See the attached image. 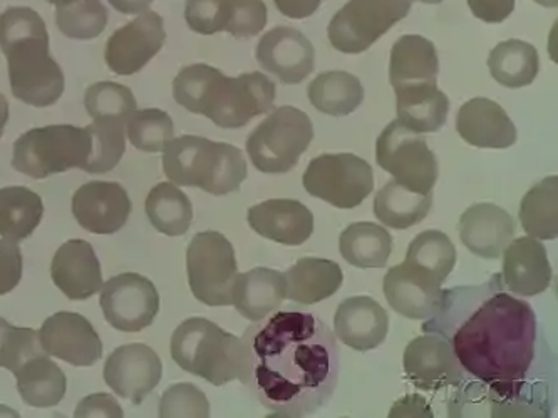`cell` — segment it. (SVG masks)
I'll list each match as a JSON object with an SVG mask.
<instances>
[{"mask_svg":"<svg viewBox=\"0 0 558 418\" xmlns=\"http://www.w3.org/2000/svg\"><path fill=\"white\" fill-rule=\"evenodd\" d=\"M163 171L177 186L204 189L215 196L239 192L248 174L239 148L199 136L171 139L163 149Z\"/></svg>","mask_w":558,"mask_h":418,"instance_id":"obj_5","label":"cell"},{"mask_svg":"<svg viewBox=\"0 0 558 418\" xmlns=\"http://www.w3.org/2000/svg\"><path fill=\"white\" fill-rule=\"evenodd\" d=\"M153 0H109V4L113 5L121 14H142L148 11Z\"/></svg>","mask_w":558,"mask_h":418,"instance_id":"obj_51","label":"cell"},{"mask_svg":"<svg viewBox=\"0 0 558 418\" xmlns=\"http://www.w3.org/2000/svg\"><path fill=\"white\" fill-rule=\"evenodd\" d=\"M0 49L9 65L14 98L34 108L56 104L64 93V74L49 54L46 22L29 8L0 14Z\"/></svg>","mask_w":558,"mask_h":418,"instance_id":"obj_4","label":"cell"},{"mask_svg":"<svg viewBox=\"0 0 558 418\" xmlns=\"http://www.w3.org/2000/svg\"><path fill=\"white\" fill-rule=\"evenodd\" d=\"M399 123L414 133L429 134L441 130L450 112V99L438 83L416 84L396 89Z\"/></svg>","mask_w":558,"mask_h":418,"instance_id":"obj_28","label":"cell"},{"mask_svg":"<svg viewBox=\"0 0 558 418\" xmlns=\"http://www.w3.org/2000/svg\"><path fill=\"white\" fill-rule=\"evenodd\" d=\"M276 84L262 73L227 77L208 64L183 67L173 81V98L193 114H202L223 130L247 126L267 114L276 101Z\"/></svg>","mask_w":558,"mask_h":418,"instance_id":"obj_3","label":"cell"},{"mask_svg":"<svg viewBox=\"0 0 558 418\" xmlns=\"http://www.w3.org/2000/svg\"><path fill=\"white\" fill-rule=\"evenodd\" d=\"M342 258L352 267L385 268L392 253V236L374 223H352L339 238Z\"/></svg>","mask_w":558,"mask_h":418,"instance_id":"obj_35","label":"cell"},{"mask_svg":"<svg viewBox=\"0 0 558 418\" xmlns=\"http://www.w3.org/2000/svg\"><path fill=\"white\" fill-rule=\"evenodd\" d=\"M126 134L140 151L161 152L173 139V120L161 109H135L128 115Z\"/></svg>","mask_w":558,"mask_h":418,"instance_id":"obj_42","label":"cell"},{"mask_svg":"<svg viewBox=\"0 0 558 418\" xmlns=\"http://www.w3.org/2000/svg\"><path fill=\"white\" fill-rule=\"evenodd\" d=\"M109 14L101 0H73L56 12V24L65 37L92 40L108 26Z\"/></svg>","mask_w":558,"mask_h":418,"instance_id":"obj_39","label":"cell"},{"mask_svg":"<svg viewBox=\"0 0 558 418\" xmlns=\"http://www.w3.org/2000/svg\"><path fill=\"white\" fill-rule=\"evenodd\" d=\"M87 114L93 120L126 121L128 115L138 108L130 87L117 83L93 84L84 98Z\"/></svg>","mask_w":558,"mask_h":418,"instance_id":"obj_43","label":"cell"},{"mask_svg":"<svg viewBox=\"0 0 558 418\" xmlns=\"http://www.w3.org/2000/svg\"><path fill=\"white\" fill-rule=\"evenodd\" d=\"M102 373L117 395L140 405L161 382L163 364L148 345L131 343L109 355Z\"/></svg>","mask_w":558,"mask_h":418,"instance_id":"obj_16","label":"cell"},{"mask_svg":"<svg viewBox=\"0 0 558 418\" xmlns=\"http://www.w3.org/2000/svg\"><path fill=\"white\" fill-rule=\"evenodd\" d=\"M267 24V5L264 0H230V19L226 33L235 39H251Z\"/></svg>","mask_w":558,"mask_h":418,"instance_id":"obj_46","label":"cell"},{"mask_svg":"<svg viewBox=\"0 0 558 418\" xmlns=\"http://www.w3.org/2000/svg\"><path fill=\"white\" fill-rule=\"evenodd\" d=\"M247 221L255 233L280 245H304L314 233V214L295 199H269L252 206Z\"/></svg>","mask_w":558,"mask_h":418,"instance_id":"obj_24","label":"cell"},{"mask_svg":"<svg viewBox=\"0 0 558 418\" xmlns=\"http://www.w3.org/2000/svg\"><path fill=\"white\" fill-rule=\"evenodd\" d=\"M438 52L432 40L413 34L396 40L389 62V81L395 90L416 84L438 83Z\"/></svg>","mask_w":558,"mask_h":418,"instance_id":"obj_29","label":"cell"},{"mask_svg":"<svg viewBox=\"0 0 558 418\" xmlns=\"http://www.w3.org/2000/svg\"><path fill=\"white\" fill-rule=\"evenodd\" d=\"M22 278V253L11 239L0 242V296L8 295Z\"/></svg>","mask_w":558,"mask_h":418,"instance_id":"obj_47","label":"cell"},{"mask_svg":"<svg viewBox=\"0 0 558 418\" xmlns=\"http://www.w3.org/2000/svg\"><path fill=\"white\" fill-rule=\"evenodd\" d=\"M14 376L22 401L31 407H54L64 398L68 390L64 371L49 358V354L31 358Z\"/></svg>","mask_w":558,"mask_h":418,"instance_id":"obj_31","label":"cell"},{"mask_svg":"<svg viewBox=\"0 0 558 418\" xmlns=\"http://www.w3.org/2000/svg\"><path fill=\"white\" fill-rule=\"evenodd\" d=\"M240 382L267 410L305 417L327 407L341 371L338 336L317 315L277 311L243 333Z\"/></svg>","mask_w":558,"mask_h":418,"instance_id":"obj_2","label":"cell"},{"mask_svg":"<svg viewBox=\"0 0 558 418\" xmlns=\"http://www.w3.org/2000/svg\"><path fill=\"white\" fill-rule=\"evenodd\" d=\"M102 314L120 332L136 333L148 329L160 311V295L151 280L136 273H123L102 285Z\"/></svg>","mask_w":558,"mask_h":418,"instance_id":"obj_13","label":"cell"},{"mask_svg":"<svg viewBox=\"0 0 558 418\" xmlns=\"http://www.w3.org/2000/svg\"><path fill=\"white\" fill-rule=\"evenodd\" d=\"M457 131L468 145L482 149H508L517 143V127L498 102L475 98L458 111Z\"/></svg>","mask_w":558,"mask_h":418,"instance_id":"obj_26","label":"cell"},{"mask_svg":"<svg viewBox=\"0 0 558 418\" xmlns=\"http://www.w3.org/2000/svg\"><path fill=\"white\" fill-rule=\"evenodd\" d=\"M286 299V276L270 268H255L239 274L233 285L232 305L251 321L276 314Z\"/></svg>","mask_w":558,"mask_h":418,"instance_id":"obj_27","label":"cell"},{"mask_svg":"<svg viewBox=\"0 0 558 418\" xmlns=\"http://www.w3.org/2000/svg\"><path fill=\"white\" fill-rule=\"evenodd\" d=\"M92 151L93 137L87 127H36L15 142L12 167L34 180H46L74 168L84 171Z\"/></svg>","mask_w":558,"mask_h":418,"instance_id":"obj_7","label":"cell"},{"mask_svg":"<svg viewBox=\"0 0 558 418\" xmlns=\"http://www.w3.org/2000/svg\"><path fill=\"white\" fill-rule=\"evenodd\" d=\"M126 121L96 120L87 126L93 137L92 158L84 171L92 174H105L114 170L126 151Z\"/></svg>","mask_w":558,"mask_h":418,"instance_id":"obj_41","label":"cell"},{"mask_svg":"<svg viewBox=\"0 0 558 418\" xmlns=\"http://www.w3.org/2000/svg\"><path fill=\"white\" fill-rule=\"evenodd\" d=\"M515 231V220L494 202L473 205L460 218L461 242L473 255L485 260L500 258Z\"/></svg>","mask_w":558,"mask_h":418,"instance_id":"obj_23","label":"cell"},{"mask_svg":"<svg viewBox=\"0 0 558 418\" xmlns=\"http://www.w3.org/2000/svg\"><path fill=\"white\" fill-rule=\"evenodd\" d=\"M457 260V248L450 236L438 230L423 231L411 242L407 253V261L432 271L441 282L450 276Z\"/></svg>","mask_w":558,"mask_h":418,"instance_id":"obj_40","label":"cell"},{"mask_svg":"<svg viewBox=\"0 0 558 418\" xmlns=\"http://www.w3.org/2000/svg\"><path fill=\"white\" fill-rule=\"evenodd\" d=\"M158 415L161 418L170 417H210V404L198 386L193 383H177L168 386L161 397Z\"/></svg>","mask_w":558,"mask_h":418,"instance_id":"obj_44","label":"cell"},{"mask_svg":"<svg viewBox=\"0 0 558 418\" xmlns=\"http://www.w3.org/2000/svg\"><path fill=\"white\" fill-rule=\"evenodd\" d=\"M501 257V280L513 295L537 296L550 286L554 271L548 261L547 248L541 239L532 236L511 239Z\"/></svg>","mask_w":558,"mask_h":418,"instance_id":"obj_21","label":"cell"},{"mask_svg":"<svg viewBox=\"0 0 558 418\" xmlns=\"http://www.w3.org/2000/svg\"><path fill=\"white\" fill-rule=\"evenodd\" d=\"M9 329H11V323L0 317V348H2V343H4L5 333H8Z\"/></svg>","mask_w":558,"mask_h":418,"instance_id":"obj_53","label":"cell"},{"mask_svg":"<svg viewBox=\"0 0 558 418\" xmlns=\"http://www.w3.org/2000/svg\"><path fill=\"white\" fill-rule=\"evenodd\" d=\"M441 285L435 273L404 260V263L389 268L383 292L396 314L411 320H428L438 311Z\"/></svg>","mask_w":558,"mask_h":418,"instance_id":"obj_17","label":"cell"},{"mask_svg":"<svg viewBox=\"0 0 558 418\" xmlns=\"http://www.w3.org/2000/svg\"><path fill=\"white\" fill-rule=\"evenodd\" d=\"M73 214L89 233L113 235L130 218V196L121 184L92 181L74 193Z\"/></svg>","mask_w":558,"mask_h":418,"instance_id":"obj_20","label":"cell"},{"mask_svg":"<svg viewBox=\"0 0 558 418\" xmlns=\"http://www.w3.org/2000/svg\"><path fill=\"white\" fill-rule=\"evenodd\" d=\"M171 358L192 376L215 386L240 380L243 343L207 318H189L171 336Z\"/></svg>","mask_w":558,"mask_h":418,"instance_id":"obj_6","label":"cell"},{"mask_svg":"<svg viewBox=\"0 0 558 418\" xmlns=\"http://www.w3.org/2000/svg\"><path fill=\"white\" fill-rule=\"evenodd\" d=\"M404 373L416 389L426 392L466 382V371L461 367L453 346L436 333H426L410 342L404 352Z\"/></svg>","mask_w":558,"mask_h":418,"instance_id":"obj_15","label":"cell"},{"mask_svg":"<svg viewBox=\"0 0 558 418\" xmlns=\"http://www.w3.org/2000/svg\"><path fill=\"white\" fill-rule=\"evenodd\" d=\"M388 332V314L371 296L345 298L333 315V335L355 352L374 351Z\"/></svg>","mask_w":558,"mask_h":418,"instance_id":"obj_22","label":"cell"},{"mask_svg":"<svg viewBox=\"0 0 558 418\" xmlns=\"http://www.w3.org/2000/svg\"><path fill=\"white\" fill-rule=\"evenodd\" d=\"M420 2H423V4H441L442 0H420Z\"/></svg>","mask_w":558,"mask_h":418,"instance_id":"obj_56","label":"cell"},{"mask_svg":"<svg viewBox=\"0 0 558 418\" xmlns=\"http://www.w3.org/2000/svg\"><path fill=\"white\" fill-rule=\"evenodd\" d=\"M43 198L26 186L0 189V236L11 242L29 238L43 220Z\"/></svg>","mask_w":558,"mask_h":418,"instance_id":"obj_36","label":"cell"},{"mask_svg":"<svg viewBox=\"0 0 558 418\" xmlns=\"http://www.w3.org/2000/svg\"><path fill=\"white\" fill-rule=\"evenodd\" d=\"M376 161L411 192L429 195L438 181V159L420 133L392 121L376 143Z\"/></svg>","mask_w":558,"mask_h":418,"instance_id":"obj_11","label":"cell"},{"mask_svg":"<svg viewBox=\"0 0 558 418\" xmlns=\"http://www.w3.org/2000/svg\"><path fill=\"white\" fill-rule=\"evenodd\" d=\"M286 298L299 305L319 304L336 295L344 282L341 267L323 258H302L283 273Z\"/></svg>","mask_w":558,"mask_h":418,"instance_id":"obj_30","label":"cell"},{"mask_svg":"<svg viewBox=\"0 0 558 418\" xmlns=\"http://www.w3.org/2000/svg\"><path fill=\"white\" fill-rule=\"evenodd\" d=\"M186 273L198 302L208 307L232 305L239 267L232 243L221 233L205 231L193 236L186 249Z\"/></svg>","mask_w":558,"mask_h":418,"instance_id":"obj_9","label":"cell"},{"mask_svg":"<svg viewBox=\"0 0 558 418\" xmlns=\"http://www.w3.org/2000/svg\"><path fill=\"white\" fill-rule=\"evenodd\" d=\"M542 8L555 9L558 5V0H535Z\"/></svg>","mask_w":558,"mask_h":418,"instance_id":"obj_54","label":"cell"},{"mask_svg":"<svg viewBox=\"0 0 558 418\" xmlns=\"http://www.w3.org/2000/svg\"><path fill=\"white\" fill-rule=\"evenodd\" d=\"M374 214L386 226L408 230L428 217L433 208V193L420 195L392 180L377 192Z\"/></svg>","mask_w":558,"mask_h":418,"instance_id":"obj_32","label":"cell"},{"mask_svg":"<svg viewBox=\"0 0 558 418\" xmlns=\"http://www.w3.org/2000/svg\"><path fill=\"white\" fill-rule=\"evenodd\" d=\"M257 61L280 83L301 84L314 71L316 51L301 30L277 26L258 42Z\"/></svg>","mask_w":558,"mask_h":418,"instance_id":"obj_19","label":"cell"},{"mask_svg":"<svg viewBox=\"0 0 558 418\" xmlns=\"http://www.w3.org/2000/svg\"><path fill=\"white\" fill-rule=\"evenodd\" d=\"M49 4L58 5V8H61V5L70 4V2H73V0H48Z\"/></svg>","mask_w":558,"mask_h":418,"instance_id":"obj_55","label":"cell"},{"mask_svg":"<svg viewBox=\"0 0 558 418\" xmlns=\"http://www.w3.org/2000/svg\"><path fill=\"white\" fill-rule=\"evenodd\" d=\"M312 139L311 118L294 106H282L252 131L247 152L260 173L286 174L298 167Z\"/></svg>","mask_w":558,"mask_h":418,"instance_id":"obj_8","label":"cell"},{"mask_svg":"<svg viewBox=\"0 0 558 418\" xmlns=\"http://www.w3.org/2000/svg\"><path fill=\"white\" fill-rule=\"evenodd\" d=\"M468 5L486 24H500L515 11V0H468Z\"/></svg>","mask_w":558,"mask_h":418,"instance_id":"obj_49","label":"cell"},{"mask_svg":"<svg viewBox=\"0 0 558 418\" xmlns=\"http://www.w3.org/2000/svg\"><path fill=\"white\" fill-rule=\"evenodd\" d=\"M54 285L74 302L92 298L102 288V271L95 249L84 239H71L56 251L51 263Z\"/></svg>","mask_w":558,"mask_h":418,"instance_id":"obj_25","label":"cell"},{"mask_svg":"<svg viewBox=\"0 0 558 418\" xmlns=\"http://www.w3.org/2000/svg\"><path fill=\"white\" fill-rule=\"evenodd\" d=\"M520 223L532 238L558 236V177L548 176L535 184L520 205Z\"/></svg>","mask_w":558,"mask_h":418,"instance_id":"obj_38","label":"cell"},{"mask_svg":"<svg viewBox=\"0 0 558 418\" xmlns=\"http://www.w3.org/2000/svg\"><path fill=\"white\" fill-rule=\"evenodd\" d=\"M280 14L289 19H307L319 11L323 0H274Z\"/></svg>","mask_w":558,"mask_h":418,"instance_id":"obj_50","label":"cell"},{"mask_svg":"<svg viewBox=\"0 0 558 418\" xmlns=\"http://www.w3.org/2000/svg\"><path fill=\"white\" fill-rule=\"evenodd\" d=\"M424 333L445 336L466 376L464 389L489 402V417H550L538 370V321L532 305L505 292L501 274L478 286L442 290Z\"/></svg>","mask_w":558,"mask_h":418,"instance_id":"obj_1","label":"cell"},{"mask_svg":"<svg viewBox=\"0 0 558 418\" xmlns=\"http://www.w3.org/2000/svg\"><path fill=\"white\" fill-rule=\"evenodd\" d=\"M165 21L155 11H145L109 37L105 61L114 74L133 76L140 73L163 48Z\"/></svg>","mask_w":558,"mask_h":418,"instance_id":"obj_14","label":"cell"},{"mask_svg":"<svg viewBox=\"0 0 558 418\" xmlns=\"http://www.w3.org/2000/svg\"><path fill=\"white\" fill-rule=\"evenodd\" d=\"M39 339L44 351L74 367H93L102 357L101 339L80 314L52 315L40 327Z\"/></svg>","mask_w":558,"mask_h":418,"instance_id":"obj_18","label":"cell"},{"mask_svg":"<svg viewBox=\"0 0 558 418\" xmlns=\"http://www.w3.org/2000/svg\"><path fill=\"white\" fill-rule=\"evenodd\" d=\"M489 73L501 86L510 89L530 86L541 71L538 51L532 44L519 39L498 44L488 58Z\"/></svg>","mask_w":558,"mask_h":418,"instance_id":"obj_34","label":"cell"},{"mask_svg":"<svg viewBox=\"0 0 558 418\" xmlns=\"http://www.w3.org/2000/svg\"><path fill=\"white\" fill-rule=\"evenodd\" d=\"M9 121V102L4 95H0V137L4 134L5 124Z\"/></svg>","mask_w":558,"mask_h":418,"instance_id":"obj_52","label":"cell"},{"mask_svg":"<svg viewBox=\"0 0 558 418\" xmlns=\"http://www.w3.org/2000/svg\"><path fill=\"white\" fill-rule=\"evenodd\" d=\"M145 209L149 223L163 235L183 236L192 226V201L177 184H156L146 198Z\"/></svg>","mask_w":558,"mask_h":418,"instance_id":"obj_37","label":"cell"},{"mask_svg":"<svg viewBox=\"0 0 558 418\" xmlns=\"http://www.w3.org/2000/svg\"><path fill=\"white\" fill-rule=\"evenodd\" d=\"M302 183L314 198L336 208H357L373 193V168L360 156L349 152L317 156L308 162Z\"/></svg>","mask_w":558,"mask_h":418,"instance_id":"obj_12","label":"cell"},{"mask_svg":"<svg viewBox=\"0 0 558 418\" xmlns=\"http://www.w3.org/2000/svg\"><path fill=\"white\" fill-rule=\"evenodd\" d=\"M307 96L317 111L333 118H344L363 104L364 87L354 74L330 71L312 81Z\"/></svg>","mask_w":558,"mask_h":418,"instance_id":"obj_33","label":"cell"},{"mask_svg":"<svg viewBox=\"0 0 558 418\" xmlns=\"http://www.w3.org/2000/svg\"><path fill=\"white\" fill-rule=\"evenodd\" d=\"M413 0H349L327 27L330 46L342 54H361L410 14Z\"/></svg>","mask_w":558,"mask_h":418,"instance_id":"obj_10","label":"cell"},{"mask_svg":"<svg viewBox=\"0 0 558 418\" xmlns=\"http://www.w3.org/2000/svg\"><path fill=\"white\" fill-rule=\"evenodd\" d=\"M74 417L123 418V408L118 404L117 398L111 397L108 393H95V395H89V397L84 398V401L77 405Z\"/></svg>","mask_w":558,"mask_h":418,"instance_id":"obj_48","label":"cell"},{"mask_svg":"<svg viewBox=\"0 0 558 418\" xmlns=\"http://www.w3.org/2000/svg\"><path fill=\"white\" fill-rule=\"evenodd\" d=\"M185 19L190 29L202 36L226 33L230 0H186Z\"/></svg>","mask_w":558,"mask_h":418,"instance_id":"obj_45","label":"cell"}]
</instances>
